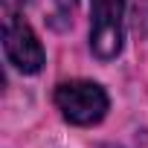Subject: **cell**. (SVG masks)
Returning a JSON list of instances; mask_svg holds the SVG:
<instances>
[{
    "label": "cell",
    "instance_id": "277c9868",
    "mask_svg": "<svg viewBox=\"0 0 148 148\" xmlns=\"http://www.w3.org/2000/svg\"><path fill=\"white\" fill-rule=\"evenodd\" d=\"M76 3L79 0H55V18H64V21H73V12H76Z\"/></svg>",
    "mask_w": 148,
    "mask_h": 148
},
{
    "label": "cell",
    "instance_id": "3957f363",
    "mask_svg": "<svg viewBox=\"0 0 148 148\" xmlns=\"http://www.w3.org/2000/svg\"><path fill=\"white\" fill-rule=\"evenodd\" d=\"M3 49L6 58L21 73H38L44 67V47L35 38L32 26L21 15H9L3 23Z\"/></svg>",
    "mask_w": 148,
    "mask_h": 148
},
{
    "label": "cell",
    "instance_id": "7a4b0ae2",
    "mask_svg": "<svg viewBox=\"0 0 148 148\" xmlns=\"http://www.w3.org/2000/svg\"><path fill=\"white\" fill-rule=\"evenodd\" d=\"M90 49L96 58L110 61L122 49V15L125 0H90Z\"/></svg>",
    "mask_w": 148,
    "mask_h": 148
},
{
    "label": "cell",
    "instance_id": "6da1fadb",
    "mask_svg": "<svg viewBox=\"0 0 148 148\" xmlns=\"http://www.w3.org/2000/svg\"><path fill=\"white\" fill-rule=\"evenodd\" d=\"M55 105L73 125H96L108 113V93L96 82H61L55 87Z\"/></svg>",
    "mask_w": 148,
    "mask_h": 148
},
{
    "label": "cell",
    "instance_id": "5b68a950",
    "mask_svg": "<svg viewBox=\"0 0 148 148\" xmlns=\"http://www.w3.org/2000/svg\"><path fill=\"white\" fill-rule=\"evenodd\" d=\"M110 148H113V145H110Z\"/></svg>",
    "mask_w": 148,
    "mask_h": 148
}]
</instances>
